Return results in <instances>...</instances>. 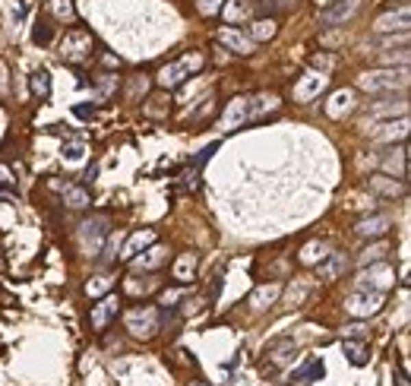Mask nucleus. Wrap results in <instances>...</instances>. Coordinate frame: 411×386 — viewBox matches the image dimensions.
I'll use <instances>...</instances> for the list:
<instances>
[{"label": "nucleus", "instance_id": "22", "mask_svg": "<svg viewBox=\"0 0 411 386\" xmlns=\"http://www.w3.org/2000/svg\"><path fill=\"white\" fill-rule=\"evenodd\" d=\"M149 76H142V73H136V76H130V82H127V101H140L142 95L149 92Z\"/></svg>", "mask_w": 411, "mask_h": 386}, {"label": "nucleus", "instance_id": "33", "mask_svg": "<svg viewBox=\"0 0 411 386\" xmlns=\"http://www.w3.org/2000/svg\"><path fill=\"white\" fill-rule=\"evenodd\" d=\"M326 256H329V254H326V244H307L304 254H301V263L313 266V263H323Z\"/></svg>", "mask_w": 411, "mask_h": 386}, {"label": "nucleus", "instance_id": "30", "mask_svg": "<svg viewBox=\"0 0 411 386\" xmlns=\"http://www.w3.org/2000/svg\"><path fill=\"white\" fill-rule=\"evenodd\" d=\"M310 377H323V361H316V358H313V361H307L291 380H301V386H307V383H313Z\"/></svg>", "mask_w": 411, "mask_h": 386}, {"label": "nucleus", "instance_id": "1", "mask_svg": "<svg viewBox=\"0 0 411 386\" xmlns=\"http://www.w3.org/2000/svg\"><path fill=\"white\" fill-rule=\"evenodd\" d=\"M279 108V99L263 92V95H247V99H234L228 108H225L219 127L222 130H238V127H247V123H256L260 117H266L269 111Z\"/></svg>", "mask_w": 411, "mask_h": 386}, {"label": "nucleus", "instance_id": "36", "mask_svg": "<svg viewBox=\"0 0 411 386\" xmlns=\"http://www.w3.org/2000/svg\"><path fill=\"white\" fill-rule=\"evenodd\" d=\"M108 285H111V279H108V276H95V279L86 285V291H89V295H101Z\"/></svg>", "mask_w": 411, "mask_h": 386}, {"label": "nucleus", "instance_id": "16", "mask_svg": "<svg viewBox=\"0 0 411 386\" xmlns=\"http://www.w3.org/2000/svg\"><path fill=\"white\" fill-rule=\"evenodd\" d=\"M389 215H373V219H361L358 222V234H364V238H379V234H386L389 231Z\"/></svg>", "mask_w": 411, "mask_h": 386}, {"label": "nucleus", "instance_id": "34", "mask_svg": "<svg viewBox=\"0 0 411 386\" xmlns=\"http://www.w3.org/2000/svg\"><path fill=\"white\" fill-rule=\"evenodd\" d=\"M408 133V121L399 117V123H386V130L377 133V140H395V136H405Z\"/></svg>", "mask_w": 411, "mask_h": 386}, {"label": "nucleus", "instance_id": "32", "mask_svg": "<svg viewBox=\"0 0 411 386\" xmlns=\"http://www.w3.org/2000/svg\"><path fill=\"white\" fill-rule=\"evenodd\" d=\"M92 82H95V89H99V99H108L111 92H117V76L114 73H99Z\"/></svg>", "mask_w": 411, "mask_h": 386}, {"label": "nucleus", "instance_id": "20", "mask_svg": "<svg viewBox=\"0 0 411 386\" xmlns=\"http://www.w3.org/2000/svg\"><path fill=\"white\" fill-rule=\"evenodd\" d=\"M405 111H408V101H399V105H393V101H377V105H370L367 114L370 117H405Z\"/></svg>", "mask_w": 411, "mask_h": 386}, {"label": "nucleus", "instance_id": "24", "mask_svg": "<svg viewBox=\"0 0 411 386\" xmlns=\"http://www.w3.org/2000/svg\"><path fill=\"white\" fill-rule=\"evenodd\" d=\"M279 32V25H275V19H256L253 23V29H250V41H266V38H272V35Z\"/></svg>", "mask_w": 411, "mask_h": 386}, {"label": "nucleus", "instance_id": "41", "mask_svg": "<svg viewBox=\"0 0 411 386\" xmlns=\"http://www.w3.org/2000/svg\"><path fill=\"white\" fill-rule=\"evenodd\" d=\"M329 64H332V60H329V58H313V67H316V70H326Z\"/></svg>", "mask_w": 411, "mask_h": 386}, {"label": "nucleus", "instance_id": "6", "mask_svg": "<svg viewBox=\"0 0 411 386\" xmlns=\"http://www.w3.org/2000/svg\"><path fill=\"white\" fill-rule=\"evenodd\" d=\"M89 54H92V35L82 32V29H70L64 35V45H60V58L66 64H82Z\"/></svg>", "mask_w": 411, "mask_h": 386}, {"label": "nucleus", "instance_id": "42", "mask_svg": "<svg viewBox=\"0 0 411 386\" xmlns=\"http://www.w3.org/2000/svg\"><path fill=\"white\" fill-rule=\"evenodd\" d=\"M329 3H332V0H316V7H323V10H326Z\"/></svg>", "mask_w": 411, "mask_h": 386}, {"label": "nucleus", "instance_id": "11", "mask_svg": "<svg viewBox=\"0 0 411 386\" xmlns=\"http://www.w3.org/2000/svg\"><path fill=\"white\" fill-rule=\"evenodd\" d=\"M326 82H329V76H326V73H307L304 80L297 82L295 95H297L301 101H310L313 95H320V92L326 89Z\"/></svg>", "mask_w": 411, "mask_h": 386}, {"label": "nucleus", "instance_id": "18", "mask_svg": "<svg viewBox=\"0 0 411 386\" xmlns=\"http://www.w3.org/2000/svg\"><path fill=\"white\" fill-rule=\"evenodd\" d=\"M279 295H282V285H260L250 295V304H253V311H266Z\"/></svg>", "mask_w": 411, "mask_h": 386}, {"label": "nucleus", "instance_id": "29", "mask_svg": "<svg viewBox=\"0 0 411 386\" xmlns=\"http://www.w3.org/2000/svg\"><path fill=\"white\" fill-rule=\"evenodd\" d=\"M51 35H54L51 16H38V19H35V32H32V41H35V45H48Z\"/></svg>", "mask_w": 411, "mask_h": 386}, {"label": "nucleus", "instance_id": "35", "mask_svg": "<svg viewBox=\"0 0 411 386\" xmlns=\"http://www.w3.org/2000/svg\"><path fill=\"white\" fill-rule=\"evenodd\" d=\"M386 250H389L386 244H373V247H367V250L361 254V263H364V266H367V263H377V260H383V256H386Z\"/></svg>", "mask_w": 411, "mask_h": 386}, {"label": "nucleus", "instance_id": "31", "mask_svg": "<svg viewBox=\"0 0 411 386\" xmlns=\"http://www.w3.org/2000/svg\"><path fill=\"white\" fill-rule=\"evenodd\" d=\"M51 13H54V19H60V23H73L76 19V10L70 0H51Z\"/></svg>", "mask_w": 411, "mask_h": 386}, {"label": "nucleus", "instance_id": "19", "mask_svg": "<svg viewBox=\"0 0 411 386\" xmlns=\"http://www.w3.org/2000/svg\"><path fill=\"white\" fill-rule=\"evenodd\" d=\"M193 272H197V256L193 254L177 256V263H174V279L181 282V285H187V282H193Z\"/></svg>", "mask_w": 411, "mask_h": 386}, {"label": "nucleus", "instance_id": "12", "mask_svg": "<svg viewBox=\"0 0 411 386\" xmlns=\"http://www.w3.org/2000/svg\"><path fill=\"white\" fill-rule=\"evenodd\" d=\"M373 29H377V32H395V29H399V32H408V3H402L399 13L393 10L386 16H379Z\"/></svg>", "mask_w": 411, "mask_h": 386}, {"label": "nucleus", "instance_id": "10", "mask_svg": "<svg viewBox=\"0 0 411 386\" xmlns=\"http://www.w3.org/2000/svg\"><path fill=\"white\" fill-rule=\"evenodd\" d=\"M155 244V231L152 228H142V231H136V234H130V241L123 244V254H121V260H133V256H140L146 247H152Z\"/></svg>", "mask_w": 411, "mask_h": 386}, {"label": "nucleus", "instance_id": "43", "mask_svg": "<svg viewBox=\"0 0 411 386\" xmlns=\"http://www.w3.org/2000/svg\"><path fill=\"white\" fill-rule=\"evenodd\" d=\"M193 386H206V383H193Z\"/></svg>", "mask_w": 411, "mask_h": 386}, {"label": "nucleus", "instance_id": "25", "mask_svg": "<svg viewBox=\"0 0 411 386\" xmlns=\"http://www.w3.org/2000/svg\"><path fill=\"white\" fill-rule=\"evenodd\" d=\"M64 203L70 206V209H86V206H89V190L86 187H66Z\"/></svg>", "mask_w": 411, "mask_h": 386}, {"label": "nucleus", "instance_id": "4", "mask_svg": "<svg viewBox=\"0 0 411 386\" xmlns=\"http://www.w3.org/2000/svg\"><path fill=\"white\" fill-rule=\"evenodd\" d=\"M108 234H111V228H108V219H105V215L86 219V222L79 225V247H82V254L99 256V254H101V244H105Z\"/></svg>", "mask_w": 411, "mask_h": 386}, {"label": "nucleus", "instance_id": "38", "mask_svg": "<svg viewBox=\"0 0 411 386\" xmlns=\"http://www.w3.org/2000/svg\"><path fill=\"white\" fill-rule=\"evenodd\" d=\"M10 99V80H7V64L0 60V101Z\"/></svg>", "mask_w": 411, "mask_h": 386}, {"label": "nucleus", "instance_id": "13", "mask_svg": "<svg viewBox=\"0 0 411 386\" xmlns=\"http://www.w3.org/2000/svg\"><path fill=\"white\" fill-rule=\"evenodd\" d=\"M219 41H222L228 51H234V54H250V51H253V41L247 38L244 32H234V29H222Z\"/></svg>", "mask_w": 411, "mask_h": 386}, {"label": "nucleus", "instance_id": "17", "mask_svg": "<svg viewBox=\"0 0 411 386\" xmlns=\"http://www.w3.org/2000/svg\"><path fill=\"white\" fill-rule=\"evenodd\" d=\"M358 10V0H342V3H336V7H326V13H323V23L326 25H336L342 23V19H348Z\"/></svg>", "mask_w": 411, "mask_h": 386}, {"label": "nucleus", "instance_id": "23", "mask_svg": "<svg viewBox=\"0 0 411 386\" xmlns=\"http://www.w3.org/2000/svg\"><path fill=\"white\" fill-rule=\"evenodd\" d=\"M348 269V256L345 254H336L329 263L320 266V279H338V272Z\"/></svg>", "mask_w": 411, "mask_h": 386}, {"label": "nucleus", "instance_id": "15", "mask_svg": "<svg viewBox=\"0 0 411 386\" xmlns=\"http://www.w3.org/2000/svg\"><path fill=\"white\" fill-rule=\"evenodd\" d=\"M164 260H168V250L158 247V244H152V247H146V254L142 256H133V266H136V269H158Z\"/></svg>", "mask_w": 411, "mask_h": 386}, {"label": "nucleus", "instance_id": "26", "mask_svg": "<svg viewBox=\"0 0 411 386\" xmlns=\"http://www.w3.org/2000/svg\"><path fill=\"white\" fill-rule=\"evenodd\" d=\"M32 95L35 99H48L51 95V73L48 70H35L32 73Z\"/></svg>", "mask_w": 411, "mask_h": 386}, {"label": "nucleus", "instance_id": "5", "mask_svg": "<svg viewBox=\"0 0 411 386\" xmlns=\"http://www.w3.org/2000/svg\"><path fill=\"white\" fill-rule=\"evenodd\" d=\"M158 320H162V311H158V307H136V311H127V317H123L127 329L140 339L155 336Z\"/></svg>", "mask_w": 411, "mask_h": 386}, {"label": "nucleus", "instance_id": "28", "mask_svg": "<svg viewBox=\"0 0 411 386\" xmlns=\"http://www.w3.org/2000/svg\"><path fill=\"white\" fill-rule=\"evenodd\" d=\"M345 354H348V361L354 364V367H364L367 364V348H364V342H351V339H345Z\"/></svg>", "mask_w": 411, "mask_h": 386}, {"label": "nucleus", "instance_id": "39", "mask_svg": "<svg viewBox=\"0 0 411 386\" xmlns=\"http://www.w3.org/2000/svg\"><path fill=\"white\" fill-rule=\"evenodd\" d=\"M152 288H155V282H152V279H146V282H142V285H140V282H136V279H130V282H127V291H130V295H140V291H152Z\"/></svg>", "mask_w": 411, "mask_h": 386}, {"label": "nucleus", "instance_id": "40", "mask_svg": "<svg viewBox=\"0 0 411 386\" xmlns=\"http://www.w3.org/2000/svg\"><path fill=\"white\" fill-rule=\"evenodd\" d=\"M0 187H7V190H13V187H16V178L10 174V168H7V165H0Z\"/></svg>", "mask_w": 411, "mask_h": 386}, {"label": "nucleus", "instance_id": "27", "mask_svg": "<svg viewBox=\"0 0 411 386\" xmlns=\"http://www.w3.org/2000/svg\"><path fill=\"white\" fill-rule=\"evenodd\" d=\"M370 190H377V193H383V197H399L402 193V184H395V181H389V178H370Z\"/></svg>", "mask_w": 411, "mask_h": 386}, {"label": "nucleus", "instance_id": "7", "mask_svg": "<svg viewBox=\"0 0 411 386\" xmlns=\"http://www.w3.org/2000/svg\"><path fill=\"white\" fill-rule=\"evenodd\" d=\"M383 298H386L383 291H364L361 288L358 295H351L345 301V311L351 313V317H361L364 320V317H370V313H377L379 307H383Z\"/></svg>", "mask_w": 411, "mask_h": 386}, {"label": "nucleus", "instance_id": "3", "mask_svg": "<svg viewBox=\"0 0 411 386\" xmlns=\"http://www.w3.org/2000/svg\"><path fill=\"white\" fill-rule=\"evenodd\" d=\"M358 86L367 92H395L408 86V67H386V70H373V73H361Z\"/></svg>", "mask_w": 411, "mask_h": 386}, {"label": "nucleus", "instance_id": "8", "mask_svg": "<svg viewBox=\"0 0 411 386\" xmlns=\"http://www.w3.org/2000/svg\"><path fill=\"white\" fill-rule=\"evenodd\" d=\"M393 269H389L386 263H379V266H373V269L370 272H361V279H358V285L364 288V291H370V288H373V291H383V295H386L389 288H393Z\"/></svg>", "mask_w": 411, "mask_h": 386}, {"label": "nucleus", "instance_id": "2", "mask_svg": "<svg viewBox=\"0 0 411 386\" xmlns=\"http://www.w3.org/2000/svg\"><path fill=\"white\" fill-rule=\"evenodd\" d=\"M203 64H206L203 54H199V51H190V54H184L181 60L164 64L162 70H158V86H162V89H177V86H184L193 73H199Z\"/></svg>", "mask_w": 411, "mask_h": 386}, {"label": "nucleus", "instance_id": "21", "mask_svg": "<svg viewBox=\"0 0 411 386\" xmlns=\"http://www.w3.org/2000/svg\"><path fill=\"white\" fill-rule=\"evenodd\" d=\"M247 16H253V0H231L225 7V19L228 23H238V19H247Z\"/></svg>", "mask_w": 411, "mask_h": 386}, {"label": "nucleus", "instance_id": "37", "mask_svg": "<svg viewBox=\"0 0 411 386\" xmlns=\"http://www.w3.org/2000/svg\"><path fill=\"white\" fill-rule=\"evenodd\" d=\"M197 7L203 16H212V13H219V7H222V0H197Z\"/></svg>", "mask_w": 411, "mask_h": 386}, {"label": "nucleus", "instance_id": "9", "mask_svg": "<svg viewBox=\"0 0 411 386\" xmlns=\"http://www.w3.org/2000/svg\"><path fill=\"white\" fill-rule=\"evenodd\" d=\"M117 311H121V298H117V295H105L99 304L92 307V329H99V333H101V329H105L108 323L117 317Z\"/></svg>", "mask_w": 411, "mask_h": 386}, {"label": "nucleus", "instance_id": "14", "mask_svg": "<svg viewBox=\"0 0 411 386\" xmlns=\"http://www.w3.org/2000/svg\"><path fill=\"white\" fill-rule=\"evenodd\" d=\"M351 108H354V92L351 89H338L336 95H332V101L326 105V114L338 121V117H345Z\"/></svg>", "mask_w": 411, "mask_h": 386}]
</instances>
